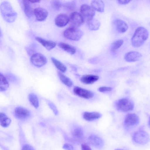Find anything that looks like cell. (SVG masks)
<instances>
[{
    "instance_id": "6da1fadb",
    "label": "cell",
    "mask_w": 150,
    "mask_h": 150,
    "mask_svg": "<svg viewBox=\"0 0 150 150\" xmlns=\"http://www.w3.org/2000/svg\"><path fill=\"white\" fill-rule=\"evenodd\" d=\"M0 11L3 18L8 23L13 22L17 18V13L8 1H4L1 3Z\"/></svg>"
},
{
    "instance_id": "5bb4252c",
    "label": "cell",
    "mask_w": 150,
    "mask_h": 150,
    "mask_svg": "<svg viewBox=\"0 0 150 150\" xmlns=\"http://www.w3.org/2000/svg\"><path fill=\"white\" fill-rule=\"evenodd\" d=\"M69 22V17L64 14L59 15L56 17L55 20L56 25L59 27H63L65 26Z\"/></svg>"
},
{
    "instance_id": "1f68e13d",
    "label": "cell",
    "mask_w": 150,
    "mask_h": 150,
    "mask_svg": "<svg viewBox=\"0 0 150 150\" xmlns=\"http://www.w3.org/2000/svg\"><path fill=\"white\" fill-rule=\"evenodd\" d=\"M51 5L52 8L56 11L59 10L62 6L61 3L57 0H53L51 2Z\"/></svg>"
},
{
    "instance_id": "f35d334b",
    "label": "cell",
    "mask_w": 150,
    "mask_h": 150,
    "mask_svg": "<svg viewBox=\"0 0 150 150\" xmlns=\"http://www.w3.org/2000/svg\"><path fill=\"white\" fill-rule=\"evenodd\" d=\"M131 0H118V3L122 4H126L129 3Z\"/></svg>"
},
{
    "instance_id": "ba28073f",
    "label": "cell",
    "mask_w": 150,
    "mask_h": 150,
    "mask_svg": "<svg viewBox=\"0 0 150 150\" xmlns=\"http://www.w3.org/2000/svg\"><path fill=\"white\" fill-rule=\"evenodd\" d=\"M30 60L31 63L35 66L41 67L45 65L47 62V59L43 54L35 53L31 57Z\"/></svg>"
},
{
    "instance_id": "cb8c5ba5",
    "label": "cell",
    "mask_w": 150,
    "mask_h": 150,
    "mask_svg": "<svg viewBox=\"0 0 150 150\" xmlns=\"http://www.w3.org/2000/svg\"><path fill=\"white\" fill-rule=\"evenodd\" d=\"M89 28L91 30H98L100 26V23L98 19L93 18L87 22Z\"/></svg>"
},
{
    "instance_id": "3957f363",
    "label": "cell",
    "mask_w": 150,
    "mask_h": 150,
    "mask_svg": "<svg viewBox=\"0 0 150 150\" xmlns=\"http://www.w3.org/2000/svg\"><path fill=\"white\" fill-rule=\"evenodd\" d=\"M63 35L68 39L77 41L79 40L83 36V32L78 28L71 27L65 30Z\"/></svg>"
},
{
    "instance_id": "ab89813d",
    "label": "cell",
    "mask_w": 150,
    "mask_h": 150,
    "mask_svg": "<svg viewBox=\"0 0 150 150\" xmlns=\"http://www.w3.org/2000/svg\"><path fill=\"white\" fill-rule=\"evenodd\" d=\"M30 3H39L40 2V1L39 0H28Z\"/></svg>"
},
{
    "instance_id": "9a60e30c",
    "label": "cell",
    "mask_w": 150,
    "mask_h": 150,
    "mask_svg": "<svg viewBox=\"0 0 150 150\" xmlns=\"http://www.w3.org/2000/svg\"><path fill=\"white\" fill-rule=\"evenodd\" d=\"M141 53L136 51H131L127 53L124 56L125 60L129 62L136 61L142 57Z\"/></svg>"
},
{
    "instance_id": "b9f144b4",
    "label": "cell",
    "mask_w": 150,
    "mask_h": 150,
    "mask_svg": "<svg viewBox=\"0 0 150 150\" xmlns=\"http://www.w3.org/2000/svg\"><path fill=\"white\" fill-rule=\"evenodd\" d=\"M115 150H122V149H117Z\"/></svg>"
},
{
    "instance_id": "7a4b0ae2",
    "label": "cell",
    "mask_w": 150,
    "mask_h": 150,
    "mask_svg": "<svg viewBox=\"0 0 150 150\" xmlns=\"http://www.w3.org/2000/svg\"><path fill=\"white\" fill-rule=\"evenodd\" d=\"M149 35V32L146 28L143 27L137 28L131 39L132 45L135 47L142 46L148 38Z\"/></svg>"
},
{
    "instance_id": "2e32d148",
    "label": "cell",
    "mask_w": 150,
    "mask_h": 150,
    "mask_svg": "<svg viewBox=\"0 0 150 150\" xmlns=\"http://www.w3.org/2000/svg\"><path fill=\"white\" fill-rule=\"evenodd\" d=\"M113 23L116 29L120 33H124L128 29V26L127 23L120 19H116Z\"/></svg>"
},
{
    "instance_id": "e0dca14e",
    "label": "cell",
    "mask_w": 150,
    "mask_h": 150,
    "mask_svg": "<svg viewBox=\"0 0 150 150\" xmlns=\"http://www.w3.org/2000/svg\"><path fill=\"white\" fill-rule=\"evenodd\" d=\"M35 39L48 50L53 49L56 45V43L54 42L47 40L40 37H36Z\"/></svg>"
},
{
    "instance_id": "74e56055",
    "label": "cell",
    "mask_w": 150,
    "mask_h": 150,
    "mask_svg": "<svg viewBox=\"0 0 150 150\" xmlns=\"http://www.w3.org/2000/svg\"><path fill=\"white\" fill-rule=\"evenodd\" d=\"M81 150H92L91 148L86 144H83L81 146Z\"/></svg>"
},
{
    "instance_id": "8d00e7d4",
    "label": "cell",
    "mask_w": 150,
    "mask_h": 150,
    "mask_svg": "<svg viewBox=\"0 0 150 150\" xmlns=\"http://www.w3.org/2000/svg\"><path fill=\"white\" fill-rule=\"evenodd\" d=\"M21 150H35L34 148L29 144H25L24 145Z\"/></svg>"
},
{
    "instance_id": "f546056e",
    "label": "cell",
    "mask_w": 150,
    "mask_h": 150,
    "mask_svg": "<svg viewBox=\"0 0 150 150\" xmlns=\"http://www.w3.org/2000/svg\"><path fill=\"white\" fill-rule=\"evenodd\" d=\"M123 42L124 41L122 40H119L115 41L111 44V50L113 51H116L121 46Z\"/></svg>"
},
{
    "instance_id": "7c38bea8",
    "label": "cell",
    "mask_w": 150,
    "mask_h": 150,
    "mask_svg": "<svg viewBox=\"0 0 150 150\" xmlns=\"http://www.w3.org/2000/svg\"><path fill=\"white\" fill-rule=\"evenodd\" d=\"M88 140L91 144L97 148H101L104 145V142L103 139L95 134L90 135L88 137Z\"/></svg>"
},
{
    "instance_id": "d4e9b609",
    "label": "cell",
    "mask_w": 150,
    "mask_h": 150,
    "mask_svg": "<svg viewBox=\"0 0 150 150\" xmlns=\"http://www.w3.org/2000/svg\"><path fill=\"white\" fill-rule=\"evenodd\" d=\"M11 119L4 113L0 112V125L6 127L9 126L11 122Z\"/></svg>"
},
{
    "instance_id": "52a82bcc",
    "label": "cell",
    "mask_w": 150,
    "mask_h": 150,
    "mask_svg": "<svg viewBox=\"0 0 150 150\" xmlns=\"http://www.w3.org/2000/svg\"><path fill=\"white\" fill-rule=\"evenodd\" d=\"M69 22L71 27L78 28L83 23L84 20L80 13L74 12L69 16Z\"/></svg>"
},
{
    "instance_id": "603a6c76",
    "label": "cell",
    "mask_w": 150,
    "mask_h": 150,
    "mask_svg": "<svg viewBox=\"0 0 150 150\" xmlns=\"http://www.w3.org/2000/svg\"><path fill=\"white\" fill-rule=\"evenodd\" d=\"M9 83L6 76L0 73V92L6 91L8 88Z\"/></svg>"
},
{
    "instance_id": "d6986e66",
    "label": "cell",
    "mask_w": 150,
    "mask_h": 150,
    "mask_svg": "<svg viewBox=\"0 0 150 150\" xmlns=\"http://www.w3.org/2000/svg\"><path fill=\"white\" fill-rule=\"evenodd\" d=\"M98 76L93 75H87L82 76L81 81L83 83L86 84H92L99 79Z\"/></svg>"
},
{
    "instance_id": "83f0119b",
    "label": "cell",
    "mask_w": 150,
    "mask_h": 150,
    "mask_svg": "<svg viewBox=\"0 0 150 150\" xmlns=\"http://www.w3.org/2000/svg\"><path fill=\"white\" fill-rule=\"evenodd\" d=\"M51 60L56 67L60 71L64 72L66 71V67L60 62L53 57L51 58Z\"/></svg>"
},
{
    "instance_id": "d590c367",
    "label": "cell",
    "mask_w": 150,
    "mask_h": 150,
    "mask_svg": "<svg viewBox=\"0 0 150 150\" xmlns=\"http://www.w3.org/2000/svg\"><path fill=\"white\" fill-rule=\"evenodd\" d=\"M63 148L65 150H74L73 146L69 144H64L63 146Z\"/></svg>"
},
{
    "instance_id": "9c48e42d",
    "label": "cell",
    "mask_w": 150,
    "mask_h": 150,
    "mask_svg": "<svg viewBox=\"0 0 150 150\" xmlns=\"http://www.w3.org/2000/svg\"><path fill=\"white\" fill-rule=\"evenodd\" d=\"M139 122V118L137 115L134 113H129L126 116L124 124L126 127H131L137 125Z\"/></svg>"
},
{
    "instance_id": "484cf974",
    "label": "cell",
    "mask_w": 150,
    "mask_h": 150,
    "mask_svg": "<svg viewBox=\"0 0 150 150\" xmlns=\"http://www.w3.org/2000/svg\"><path fill=\"white\" fill-rule=\"evenodd\" d=\"M72 136L75 140L79 142L81 141L83 137V130L80 128L75 129L73 132Z\"/></svg>"
},
{
    "instance_id": "8fae6325",
    "label": "cell",
    "mask_w": 150,
    "mask_h": 150,
    "mask_svg": "<svg viewBox=\"0 0 150 150\" xmlns=\"http://www.w3.org/2000/svg\"><path fill=\"white\" fill-rule=\"evenodd\" d=\"M14 115L16 118L21 120L24 119L30 115V111L24 108L18 107L14 109Z\"/></svg>"
},
{
    "instance_id": "d6a6232c",
    "label": "cell",
    "mask_w": 150,
    "mask_h": 150,
    "mask_svg": "<svg viewBox=\"0 0 150 150\" xmlns=\"http://www.w3.org/2000/svg\"><path fill=\"white\" fill-rule=\"evenodd\" d=\"M112 88L111 87L107 86H102L99 88V91L101 92H108L111 91Z\"/></svg>"
},
{
    "instance_id": "f1b7e54d",
    "label": "cell",
    "mask_w": 150,
    "mask_h": 150,
    "mask_svg": "<svg viewBox=\"0 0 150 150\" xmlns=\"http://www.w3.org/2000/svg\"><path fill=\"white\" fill-rule=\"evenodd\" d=\"M29 100L31 104L35 108L39 106V101L37 96L34 94L31 93L28 96Z\"/></svg>"
},
{
    "instance_id": "4fadbf2b",
    "label": "cell",
    "mask_w": 150,
    "mask_h": 150,
    "mask_svg": "<svg viewBox=\"0 0 150 150\" xmlns=\"http://www.w3.org/2000/svg\"><path fill=\"white\" fill-rule=\"evenodd\" d=\"M34 14L36 20L38 21H43L47 18L48 13L47 11L43 8L38 7L33 10Z\"/></svg>"
},
{
    "instance_id": "8992f818",
    "label": "cell",
    "mask_w": 150,
    "mask_h": 150,
    "mask_svg": "<svg viewBox=\"0 0 150 150\" xmlns=\"http://www.w3.org/2000/svg\"><path fill=\"white\" fill-rule=\"evenodd\" d=\"M149 135L146 131L139 130L135 132L132 136V139L136 143L140 144H144L149 140Z\"/></svg>"
},
{
    "instance_id": "ffe728a7",
    "label": "cell",
    "mask_w": 150,
    "mask_h": 150,
    "mask_svg": "<svg viewBox=\"0 0 150 150\" xmlns=\"http://www.w3.org/2000/svg\"><path fill=\"white\" fill-rule=\"evenodd\" d=\"M101 114L98 112H85L83 114L84 119L88 121H92L100 118Z\"/></svg>"
},
{
    "instance_id": "5b68a950",
    "label": "cell",
    "mask_w": 150,
    "mask_h": 150,
    "mask_svg": "<svg viewBox=\"0 0 150 150\" xmlns=\"http://www.w3.org/2000/svg\"><path fill=\"white\" fill-rule=\"evenodd\" d=\"M80 12L84 21L86 20V22L93 18L95 14V11L91 6L86 4L81 6Z\"/></svg>"
},
{
    "instance_id": "4316f807",
    "label": "cell",
    "mask_w": 150,
    "mask_h": 150,
    "mask_svg": "<svg viewBox=\"0 0 150 150\" xmlns=\"http://www.w3.org/2000/svg\"><path fill=\"white\" fill-rule=\"evenodd\" d=\"M58 74L60 80L64 84L69 87L72 86L73 82L69 78L60 72H59Z\"/></svg>"
},
{
    "instance_id": "60d3db41",
    "label": "cell",
    "mask_w": 150,
    "mask_h": 150,
    "mask_svg": "<svg viewBox=\"0 0 150 150\" xmlns=\"http://www.w3.org/2000/svg\"><path fill=\"white\" fill-rule=\"evenodd\" d=\"M2 32H1V30L0 28V39L2 37Z\"/></svg>"
},
{
    "instance_id": "836d02e7",
    "label": "cell",
    "mask_w": 150,
    "mask_h": 150,
    "mask_svg": "<svg viewBox=\"0 0 150 150\" xmlns=\"http://www.w3.org/2000/svg\"><path fill=\"white\" fill-rule=\"evenodd\" d=\"M6 78L10 81L14 83L16 82L17 79L16 77L11 74H8L7 75Z\"/></svg>"
},
{
    "instance_id": "44dd1931",
    "label": "cell",
    "mask_w": 150,
    "mask_h": 150,
    "mask_svg": "<svg viewBox=\"0 0 150 150\" xmlns=\"http://www.w3.org/2000/svg\"><path fill=\"white\" fill-rule=\"evenodd\" d=\"M91 7L95 10L102 12L104 10L105 4L102 0H95L92 1L91 3Z\"/></svg>"
},
{
    "instance_id": "e575fe53",
    "label": "cell",
    "mask_w": 150,
    "mask_h": 150,
    "mask_svg": "<svg viewBox=\"0 0 150 150\" xmlns=\"http://www.w3.org/2000/svg\"><path fill=\"white\" fill-rule=\"evenodd\" d=\"M48 104L52 110L54 114L57 115L58 113V112L55 105L51 103H49Z\"/></svg>"
},
{
    "instance_id": "7402d4cb",
    "label": "cell",
    "mask_w": 150,
    "mask_h": 150,
    "mask_svg": "<svg viewBox=\"0 0 150 150\" xmlns=\"http://www.w3.org/2000/svg\"><path fill=\"white\" fill-rule=\"evenodd\" d=\"M58 45L62 49L71 54H74L76 49L73 46L64 42H59Z\"/></svg>"
},
{
    "instance_id": "4dcf8cb0",
    "label": "cell",
    "mask_w": 150,
    "mask_h": 150,
    "mask_svg": "<svg viewBox=\"0 0 150 150\" xmlns=\"http://www.w3.org/2000/svg\"><path fill=\"white\" fill-rule=\"evenodd\" d=\"M76 4L74 1H70L67 2L64 5V7L67 11H72L75 8Z\"/></svg>"
},
{
    "instance_id": "30bf717a",
    "label": "cell",
    "mask_w": 150,
    "mask_h": 150,
    "mask_svg": "<svg viewBox=\"0 0 150 150\" xmlns=\"http://www.w3.org/2000/svg\"><path fill=\"white\" fill-rule=\"evenodd\" d=\"M73 92L76 95L85 99H89L93 96L91 91L78 86L74 88Z\"/></svg>"
},
{
    "instance_id": "277c9868",
    "label": "cell",
    "mask_w": 150,
    "mask_h": 150,
    "mask_svg": "<svg viewBox=\"0 0 150 150\" xmlns=\"http://www.w3.org/2000/svg\"><path fill=\"white\" fill-rule=\"evenodd\" d=\"M115 106L118 110L126 112L132 110L134 108V104L130 100L125 98L118 100L116 102Z\"/></svg>"
},
{
    "instance_id": "ac0fdd59",
    "label": "cell",
    "mask_w": 150,
    "mask_h": 150,
    "mask_svg": "<svg viewBox=\"0 0 150 150\" xmlns=\"http://www.w3.org/2000/svg\"><path fill=\"white\" fill-rule=\"evenodd\" d=\"M22 4L24 12L28 18L32 16L33 14V10L30 5V2L28 0H23Z\"/></svg>"
}]
</instances>
